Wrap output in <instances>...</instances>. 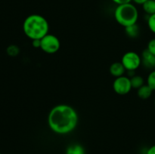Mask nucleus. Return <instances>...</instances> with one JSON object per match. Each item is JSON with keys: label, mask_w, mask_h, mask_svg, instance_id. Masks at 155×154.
Returning <instances> with one entry per match:
<instances>
[{"label": "nucleus", "mask_w": 155, "mask_h": 154, "mask_svg": "<svg viewBox=\"0 0 155 154\" xmlns=\"http://www.w3.org/2000/svg\"><path fill=\"white\" fill-rule=\"evenodd\" d=\"M78 121L77 111L68 104H58L48 113V125L56 134H67L72 132L77 128Z\"/></svg>", "instance_id": "obj_1"}, {"label": "nucleus", "mask_w": 155, "mask_h": 154, "mask_svg": "<svg viewBox=\"0 0 155 154\" xmlns=\"http://www.w3.org/2000/svg\"><path fill=\"white\" fill-rule=\"evenodd\" d=\"M24 33L31 40L41 39L48 34L49 24L43 16L37 14L29 15L23 24Z\"/></svg>", "instance_id": "obj_2"}, {"label": "nucleus", "mask_w": 155, "mask_h": 154, "mask_svg": "<svg viewBox=\"0 0 155 154\" xmlns=\"http://www.w3.org/2000/svg\"><path fill=\"white\" fill-rule=\"evenodd\" d=\"M114 18L120 25L127 27L137 24L139 11L137 8L131 2L120 5L114 11Z\"/></svg>", "instance_id": "obj_3"}, {"label": "nucleus", "mask_w": 155, "mask_h": 154, "mask_svg": "<svg viewBox=\"0 0 155 154\" xmlns=\"http://www.w3.org/2000/svg\"><path fill=\"white\" fill-rule=\"evenodd\" d=\"M61 48V42L58 38L53 34H47L41 39L40 48L46 54H55Z\"/></svg>", "instance_id": "obj_4"}, {"label": "nucleus", "mask_w": 155, "mask_h": 154, "mask_svg": "<svg viewBox=\"0 0 155 154\" xmlns=\"http://www.w3.org/2000/svg\"><path fill=\"white\" fill-rule=\"evenodd\" d=\"M127 71H135L142 65L141 56L135 51H128L123 55L121 59Z\"/></svg>", "instance_id": "obj_5"}, {"label": "nucleus", "mask_w": 155, "mask_h": 154, "mask_svg": "<svg viewBox=\"0 0 155 154\" xmlns=\"http://www.w3.org/2000/svg\"><path fill=\"white\" fill-rule=\"evenodd\" d=\"M113 89L119 95H126L130 93L133 89L130 78L125 75L116 78L113 82Z\"/></svg>", "instance_id": "obj_6"}, {"label": "nucleus", "mask_w": 155, "mask_h": 154, "mask_svg": "<svg viewBox=\"0 0 155 154\" xmlns=\"http://www.w3.org/2000/svg\"><path fill=\"white\" fill-rule=\"evenodd\" d=\"M142 64L148 69H152L155 67V56L151 54L148 49L144 50L141 55Z\"/></svg>", "instance_id": "obj_7"}, {"label": "nucleus", "mask_w": 155, "mask_h": 154, "mask_svg": "<svg viewBox=\"0 0 155 154\" xmlns=\"http://www.w3.org/2000/svg\"><path fill=\"white\" fill-rule=\"evenodd\" d=\"M109 70H110V73L113 76H114L115 78H117V77L124 75L126 69L121 62H114L110 65Z\"/></svg>", "instance_id": "obj_8"}, {"label": "nucleus", "mask_w": 155, "mask_h": 154, "mask_svg": "<svg viewBox=\"0 0 155 154\" xmlns=\"http://www.w3.org/2000/svg\"><path fill=\"white\" fill-rule=\"evenodd\" d=\"M154 91L148 85H144L142 87L139 88L137 91V95L139 98L142 100L148 99L152 95Z\"/></svg>", "instance_id": "obj_9"}, {"label": "nucleus", "mask_w": 155, "mask_h": 154, "mask_svg": "<svg viewBox=\"0 0 155 154\" xmlns=\"http://www.w3.org/2000/svg\"><path fill=\"white\" fill-rule=\"evenodd\" d=\"M65 154H86V151L82 145L79 143H74L67 148Z\"/></svg>", "instance_id": "obj_10"}, {"label": "nucleus", "mask_w": 155, "mask_h": 154, "mask_svg": "<svg viewBox=\"0 0 155 154\" xmlns=\"http://www.w3.org/2000/svg\"><path fill=\"white\" fill-rule=\"evenodd\" d=\"M125 32L129 37L136 38L139 36L140 30H139V27L137 25V24H136L125 27Z\"/></svg>", "instance_id": "obj_11"}, {"label": "nucleus", "mask_w": 155, "mask_h": 154, "mask_svg": "<svg viewBox=\"0 0 155 154\" xmlns=\"http://www.w3.org/2000/svg\"><path fill=\"white\" fill-rule=\"evenodd\" d=\"M142 8L149 16L154 14H155V0H148L142 5Z\"/></svg>", "instance_id": "obj_12"}, {"label": "nucleus", "mask_w": 155, "mask_h": 154, "mask_svg": "<svg viewBox=\"0 0 155 154\" xmlns=\"http://www.w3.org/2000/svg\"><path fill=\"white\" fill-rule=\"evenodd\" d=\"M130 82H131L132 88L134 89H139V88L142 87V85H145V81L142 76L138 75H133V77L130 78Z\"/></svg>", "instance_id": "obj_13"}, {"label": "nucleus", "mask_w": 155, "mask_h": 154, "mask_svg": "<svg viewBox=\"0 0 155 154\" xmlns=\"http://www.w3.org/2000/svg\"><path fill=\"white\" fill-rule=\"evenodd\" d=\"M6 52L11 57H16L19 54L20 48L16 45H10L6 48Z\"/></svg>", "instance_id": "obj_14"}, {"label": "nucleus", "mask_w": 155, "mask_h": 154, "mask_svg": "<svg viewBox=\"0 0 155 154\" xmlns=\"http://www.w3.org/2000/svg\"><path fill=\"white\" fill-rule=\"evenodd\" d=\"M147 85L152 89L155 91V69L151 71L148 75L147 78Z\"/></svg>", "instance_id": "obj_15"}, {"label": "nucleus", "mask_w": 155, "mask_h": 154, "mask_svg": "<svg viewBox=\"0 0 155 154\" xmlns=\"http://www.w3.org/2000/svg\"><path fill=\"white\" fill-rule=\"evenodd\" d=\"M148 26L149 30L155 34V14L150 15L148 18Z\"/></svg>", "instance_id": "obj_16"}, {"label": "nucleus", "mask_w": 155, "mask_h": 154, "mask_svg": "<svg viewBox=\"0 0 155 154\" xmlns=\"http://www.w3.org/2000/svg\"><path fill=\"white\" fill-rule=\"evenodd\" d=\"M147 49L150 51L152 54L155 56V38L154 39H151L148 43V47Z\"/></svg>", "instance_id": "obj_17"}, {"label": "nucleus", "mask_w": 155, "mask_h": 154, "mask_svg": "<svg viewBox=\"0 0 155 154\" xmlns=\"http://www.w3.org/2000/svg\"><path fill=\"white\" fill-rule=\"evenodd\" d=\"M32 45L35 48H40L41 39H34V40H32Z\"/></svg>", "instance_id": "obj_18"}, {"label": "nucleus", "mask_w": 155, "mask_h": 154, "mask_svg": "<svg viewBox=\"0 0 155 154\" xmlns=\"http://www.w3.org/2000/svg\"><path fill=\"white\" fill-rule=\"evenodd\" d=\"M113 2H114L115 4H117V5H124L127 4V3H130L132 2V0H111Z\"/></svg>", "instance_id": "obj_19"}, {"label": "nucleus", "mask_w": 155, "mask_h": 154, "mask_svg": "<svg viewBox=\"0 0 155 154\" xmlns=\"http://www.w3.org/2000/svg\"><path fill=\"white\" fill-rule=\"evenodd\" d=\"M147 154H155V145H153L151 147H149L148 149L146 152Z\"/></svg>", "instance_id": "obj_20"}, {"label": "nucleus", "mask_w": 155, "mask_h": 154, "mask_svg": "<svg viewBox=\"0 0 155 154\" xmlns=\"http://www.w3.org/2000/svg\"><path fill=\"white\" fill-rule=\"evenodd\" d=\"M147 1H148V0H132V2H133L136 3V4L141 5H142L145 2H146Z\"/></svg>", "instance_id": "obj_21"}, {"label": "nucleus", "mask_w": 155, "mask_h": 154, "mask_svg": "<svg viewBox=\"0 0 155 154\" xmlns=\"http://www.w3.org/2000/svg\"><path fill=\"white\" fill-rule=\"evenodd\" d=\"M154 106H155V101H154Z\"/></svg>", "instance_id": "obj_22"}, {"label": "nucleus", "mask_w": 155, "mask_h": 154, "mask_svg": "<svg viewBox=\"0 0 155 154\" xmlns=\"http://www.w3.org/2000/svg\"><path fill=\"white\" fill-rule=\"evenodd\" d=\"M0 154H2V153H1V152H0Z\"/></svg>", "instance_id": "obj_23"}, {"label": "nucleus", "mask_w": 155, "mask_h": 154, "mask_svg": "<svg viewBox=\"0 0 155 154\" xmlns=\"http://www.w3.org/2000/svg\"><path fill=\"white\" fill-rule=\"evenodd\" d=\"M145 154H147V153H145Z\"/></svg>", "instance_id": "obj_24"}]
</instances>
